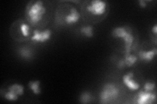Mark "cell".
Instances as JSON below:
<instances>
[{"label":"cell","instance_id":"obj_1","mask_svg":"<svg viewBox=\"0 0 157 104\" xmlns=\"http://www.w3.org/2000/svg\"><path fill=\"white\" fill-rule=\"evenodd\" d=\"M45 13V8L43 5L41 1H37L35 3L28 5L26 9V15L28 21L32 25L37 24L41 20L43 14Z\"/></svg>","mask_w":157,"mask_h":104},{"label":"cell","instance_id":"obj_2","mask_svg":"<svg viewBox=\"0 0 157 104\" xmlns=\"http://www.w3.org/2000/svg\"><path fill=\"white\" fill-rule=\"evenodd\" d=\"M119 95V90L112 84H106L100 94L101 102L107 103L115 100Z\"/></svg>","mask_w":157,"mask_h":104},{"label":"cell","instance_id":"obj_3","mask_svg":"<svg viewBox=\"0 0 157 104\" xmlns=\"http://www.w3.org/2000/svg\"><path fill=\"white\" fill-rule=\"evenodd\" d=\"M106 3L102 1H92L91 5L87 7V10L94 15H100L105 12Z\"/></svg>","mask_w":157,"mask_h":104},{"label":"cell","instance_id":"obj_4","mask_svg":"<svg viewBox=\"0 0 157 104\" xmlns=\"http://www.w3.org/2000/svg\"><path fill=\"white\" fill-rule=\"evenodd\" d=\"M156 100L155 94L147 91H140L136 96V102L140 104L151 103Z\"/></svg>","mask_w":157,"mask_h":104},{"label":"cell","instance_id":"obj_5","mask_svg":"<svg viewBox=\"0 0 157 104\" xmlns=\"http://www.w3.org/2000/svg\"><path fill=\"white\" fill-rule=\"evenodd\" d=\"M51 37V31L45 30L43 32H39V31H34L33 36L32 37V41H39L41 42H44L48 40Z\"/></svg>","mask_w":157,"mask_h":104},{"label":"cell","instance_id":"obj_6","mask_svg":"<svg viewBox=\"0 0 157 104\" xmlns=\"http://www.w3.org/2000/svg\"><path fill=\"white\" fill-rule=\"evenodd\" d=\"M132 77H133V73L130 72L126 75L124 76L123 77V81L125 85L128 87L130 90L136 91L139 88L140 85L138 83L135 82L134 80H132Z\"/></svg>","mask_w":157,"mask_h":104},{"label":"cell","instance_id":"obj_7","mask_svg":"<svg viewBox=\"0 0 157 104\" xmlns=\"http://www.w3.org/2000/svg\"><path fill=\"white\" fill-rule=\"evenodd\" d=\"M80 18V14L77 11L75 8L71 9V13L69 15L66 16V22L68 24L74 23L77 22Z\"/></svg>","mask_w":157,"mask_h":104},{"label":"cell","instance_id":"obj_8","mask_svg":"<svg viewBox=\"0 0 157 104\" xmlns=\"http://www.w3.org/2000/svg\"><path fill=\"white\" fill-rule=\"evenodd\" d=\"M122 39L124 41V43H125L126 56H129L130 52L131 50V48L132 46V43H133V41H134V37L131 34L130 32H128Z\"/></svg>","mask_w":157,"mask_h":104},{"label":"cell","instance_id":"obj_9","mask_svg":"<svg viewBox=\"0 0 157 104\" xmlns=\"http://www.w3.org/2000/svg\"><path fill=\"white\" fill-rule=\"evenodd\" d=\"M157 53L156 49H154L153 50H151L149 52H144L141 51L139 53V56L141 60L146 61H150L153 59L154 56L156 55Z\"/></svg>","mask_w":157,"mask_h":104},{"label":"cell","instance_id":"obj_10","mask_svg":"<svg viewBox=\"0 0 157 104\" xmlns=\"http://www.w3.org/2000/svg\"><path fill=\"white\" fill-rule=\"evenodd\" d=\"M128 29L126 27H117L113 31V35L117 38H123L128 33L130 32V31H128Z\"/></svg>","mask_w":157,"mask_h":104},{"label":"cell","instance_id":"obj_11","mask_svg":"<svg viewBox=\"0 0 157 104\" xmlns=\"http://www.w3.org/2000/svg\"><path fill=\"white\" fill-rule=\"evenodd\" d=\"M9 91L15 94L17 96L22 95L24 94V87L18 84H14L9 88Z\"/></svg>","mask_w":157,"mask_h":104},{"label":"cell","instance_id":"obj_12","mask_svg":"<svg viewBox=\"0 0 157 104\" xmlns=\"http://www.w3.org/2000/svg\"><path fill=\"white\" fill-rule=\"evenodd\" d=\"M39 85H40V82H39V81L29 82V87L30 88L31 90H32L34 94H36V95H39V94L40 93V89H39Z\"/></svg>","mask_w":157,"mask_h":104},{"label":"cell","instance_id":"obj_13","mask_svg":"<svg viewBox=\"0 0 157 104\" xmlns=\"http://www.w3.org/2000/svg\"><path fill=\"white\" fill-rule=\"evenodd\" d=\"M123 61L126 66H132L137 61V57L134 56H132L130 54L129 56H127L125 57V59Z\"/></svg>","mask_w":157,"mask_h":104},{"label":"cell","instance_id":"obj_14","mask_svg":"<svg viewBox=\"0 0 157 104\" xmlns=\"http://www.w3.org/2000/svg\"><path fill=\"white\" fill-rule=\"evenodd\" d=\"M81 32L86 37L90 38L93 36L92 27L91 26H87L86 27H82L81 29Z\"/></svg>","mask_w":157,"mask_h":104},{"label":"cell","instance_id":"obj_15","mask_svg":"<svg viewBox=\"0 0 157 104\" xmlns=\"http://www.w3.org/2000/svg\"><path fill=\"white\" fill-rule=\"evenodd\" d=\"M91 95L89 92H85L82 93V95L80 96V101L81 103H87L90 102L91 100Z\"/></svg>","mask_w":157,"mask_h":104},{"label":"cell","instance_id":"obj_16","mask_svg":"<svg viewBox=\"0 0 157 104\" xmlns=\"http://www.w3.org/2000/svg\"><path fill=\"white\" fill-rule=\"evenodd\" d=\"M20 53H21V55L22 57L25 58L30 57L32 56L30 50H29V49L27 48H22L21 49V50H20Z\"/></svg>","mask_w":157,"mask_h":104},{"label":"cell","instance_id":"obj_17","mask_svg":"<svg viewBox=\"0 0 157 104\" xmlns=\"http://www.w3.org/2000/svg\"><path fill=\"white\" fill-rule=\"evenodd\" d=\"M5 98H6V99H7V100H9V101H15L18 99V96L15 95V94L9 91L6 94Z\"/></svg>","mask_w":157,"mask_h":104},{"label":"cell","instance_id":"obj_18","mask_svg":"<svg viewBox=\"0 0 157 104\" xmlns=\"http://www.w3.org/2000/svg\"><path fill=\"white\" fill-rule=\"evenodd\" d=\"M21 29V31H22V33L24 36L27 37L29 35V26H28V25H26L25 23L22 24Z\"/></svg>","mask_w":157,"mask_h":104},{"label":"cell","instance_id":"obj_19","mask_svg":"<svg viewBox=\"0 0 157 104\" xmlns=\"http://www.w3.org/2000/svg\"><path fill=\"white\" fill-rule=\"evenodd\" d=\"M155 87V84L151 82H147L145 83V85L144 86V88L145 91L147 92H150L151 91H153V89Z\"/></svg>","mask_w":157,"mask_h":104},{"label":"cell","instance_id":"obj_20","mask_svg":"<svg viewBox=\"0 0 157 104\" xmlns=\"http://www.w3.org/2000/svg\"><path fill=\"white\" fill-rule=\"evenodd\" d=\"M140 3V5L141 7H145L146 6V2L145 1H143V0H141V1L139 2Z\"/></svg>","mask_w":157,"mask_h":104},{"label":"cell","instance_id":"obj_21","mask_svg":"<svg viewBox=\"0 0 157 104\" xmlns=\"http://www.w3.org/2000/svg\"><path fill=\"white\" fill-rule=\"evenodd\" d=\"M153 32L155 34H156V33H157V26H156V25H155V27L153 28Z\"/></svg>","mask_w":157,"mask_h":104}]
</instances>
